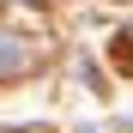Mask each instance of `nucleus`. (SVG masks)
Masks as SVG:
<instances>
[{
  "label": "nucleus",
  "instance_id": "nucleus-1",
  "mask_svg": "<svg viewBox=\"0 0 133 133\" xmlns=\"http://www.w3.org/2000/svg\"><path fill=\"white\" fill-rule=\"evenodd\" d=\"M18 66H24V49L18 42H0V73H18Z\"/></svg>",
  "mask_w": 133,
  "mask_h": 133
}]
</instances>
